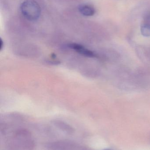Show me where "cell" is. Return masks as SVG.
Returning a JSON list of instances; mask_svg holds the SVG:
<instances>
[{
  "label": "cell",
  "instance_id": "3957f363",
  "mask_svg": "<svg viewBox=\"0 0 150 150\" xmlns=\"http://www.w3.org/2000/svg\"><path fill=\"white\" fill-rule=\"evenodd\" d=\"M142 34L145 37L150 36V11L144 14L143 20L141 25Z\"/></svg>",
  "mask_w": 150,
  "mask_h": 150
},
{
  "label": "cell",
  "instance_id": "277c9868",
  "mask_svg": "<svg viewBox=\"0 0 150 150\" xmlns=\"http://www.w3.org/2000/svg\"><path fill=\"white\" fill-rule=\"evenodd\" d=\"M78 10L80 13L85 16H92L96 12L94 7L90 4H81L78 7Z\"/></svg>",
  "mask_w": 150,
  "mask_h": 150
},
{
  "label": "cell",
  "instance_id": "7a4b0ae2",
  "mask_svg": "<svg viewBox=\"0 0 150 150\" xmlns=\"http://www.w3.org/2000/svg\"><path fill=\"white\" fill-rule=\"evenodd\" d=\"M69 47L85 57L90 58H97L98 57L97 55L93 52L78 44L71 43L69 45Z\"/></svg>",
  "mask_w": 150,
  "mask_h": 150
},
{
  "label": "cell",
  "instance_id": "8992f818",
  "mask_svg": "<svg viewBox=\"0 0 150 150\" xmlns=\"http://www.w3.org/2000/svg\"><path fill=\"white\" fill-rule=\"evenodd\" d=\"M110 150V149H106V150Z\"/></svg>",
  "mask_w": 150,
  "mask_h": 150
},
{
  "label": "cell",
  "instance_id": "5b68a950",
  "mask_svg": "<svg viewBox=\"0 0 150 150\" xmlns=\"http://www.w3.org/2000/svg\"><path fill=\"white\" fill-rule=\"evenodd\" d=\"M55 124L59 128L61 129L63 131L66 132V133H68V134H71L74 133V129L73 128L66 123L59 121L56 122Z\"/></svg>",
  "mask_w": 150,
  "mask_h": 150
},
{
  "label": "cell",
  "instance_id": "6da1fadb",
  "mask_svg": "<svg viewBox=\"0 0 150 150\" xmlns=\"http://www.w3.org/2000/svg\"><path fill=\"white\" fill-rule=\"evenodd\" d=\"M20 9L24 16L31 21L38 20L41 13V9L40 5L34 0L24 1L21 4Z\"/></svg>",
  "mask_w": 150,
  "mask_h": 150
}]
</instances>
